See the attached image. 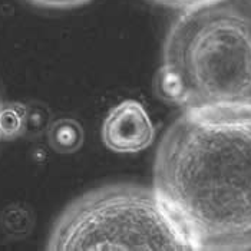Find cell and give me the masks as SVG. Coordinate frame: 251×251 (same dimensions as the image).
<instances>
[{
	"mask_svg": "<svg viewBox=\"0 0 251 251\" xmlns=\"http://www.w3.org/2000/svg\"><path fill=\"white\" fill-rule=\"evenodd\" d=\"M154 190L197 250H251V109L185 111L162 135Z\"/></svg>",
	"mask_w": 251,
	"mask_h": 251,
	"instance_id": "obj_1",
	"label": "cell"
},
{
	"mask_svg": "<svg viewBox=\"0 0 251 251\" xmlns=\"http://www.w3.org/2000/svg\"><path fill=\"white\" fill-rule=\"evenodd\" d=\"M155 91L184 111L251 109V0L181 10L164 40Z\"/></svg>",
	"mask_w": 251,
	"mask_h": 251,
	"instance_id": "obj_2",
	"label": "cell"
},
{
	"mask_svg": "<svg viewBox=\"0 0 251 251\" xmlns=\"http://www.w3.org/2000/svg\"><path fill=\"white\" fill-rule=\"evenodd\" d=\"M46 249L197 250L154 187L136 184L105 185L77 197L56 218Z\"/></svg>",
	"mask_w": 251,
	"mask_h": 251,
	"instance_id": "obj_3",
	"label": "cell"
},
{
	"mask_svg": "<svg viewBox=\"0 0 251 251\" xmlns=\"http://www.w3.org/2000/svg\"><path fill=\"white\" fill-rule=\"evenodd\" d=\"M155 138V129L145 108L134 99L114 106L102 125V141L118 154L147 150Z\"/></svg>",
	"mask_w": 251,
	"mask_h": 251,
	"instance_id": "obj_4",
	"label": "cell"
},
{
	"mask_svg": "<svg viewBox=\"0 0 251 251\" xmlns=\"http://www.w3.org/2000/svg\"><path fill=\"white\" fill-rule=\"evenodd\" d=\"M69 124V121H60L50 131V144L60 152L69 151L72 150V147H76V141L79 139L77 128L72 129L74 126Z\"/></svg>",
	"mask_w": 251,
	"mask_h": 251,
	"instance_id": "obj_5",
	"label": "cell"
},
{
	"mask_svg": "<svg viewBox=\"0 0 251 251\" xmlns=\"http://www.w3.org/2000/svg\"><path fill=\"white\" fill-rule=\"evenodd\" d=\"M23 125V118L18 108L1 105L0 109V139L12 138L19 134Z\"/></svg>",
	"mask_w": 251,
	"mask_h": 251,
	"instance_id": "obj_6",
	"label": "cell"
},
{
	"mask_svg": "<svg viewBox=\"0 0 251 251\" xmlns=\"http://www.w3.org/2000/svg\"><path fill=\"white\" fill-rule=\"evenodd\" d=\"M30 4L38 6L42 9H52V10H68L83 6L92 0H27Z\"/></svg>",
	"mask_w": 251,
	"mask_h": 251,
	"instance_id": "obj_7",
	"label": "cell"
},
{
	"mask_svg": "<svg viewBox=\"0 0 251 251\" xmlns=\"http://www.w3.org/2000/svg\"><path fill=\"white\" fill-rule=\"evenodd\" d=\"M152 3H156L159 6H165L170 9H176V10H185V9H191L195 6L213 1V0H150Z\"/></svg>",
	"mask_w": 251,
	"mask_h": 251,
	"instance_id": "obj_8",
	"label": "cell"
},
{
	"mask_svg": "<svg viewBox=\"0 0 251 251\" xmlns=\"http://www.w3.org/2000/svg\"><path fill=\"white\" fill-rule=\"evenodd\" d=\"M1 105H3V103H1V99H0V109H1Z\"/></svg>",
	"mask_w": 251,
	"mask_h": 251,
	"instance_id": "obj_9",
	"label": "cell"
}]
</instances>
